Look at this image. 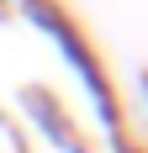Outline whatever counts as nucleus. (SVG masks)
<instances>
[{
  "instance_id": "7ed1b4c3",
  "label": "nucleus",
  "mask_w": 148,
  "mask_h": 153,
  "mask_svg": "<svg viewBox=\"0 0 148 153\" xmlns=\"http://www.w3.org/2000/svg\"><path fill=\"white\" fill-rule=\"evenodd\" d=\"M101 153H148V143H143V137H132V132H122V137H106V143H101Z\"/></svg>"
},
{
  "instance_id": "f257e3e1",
  "label": "nucleus",
  "mask_w": 148,
  "mask_h": 153,
  "mask_svg": "<svg viewBox=\"0 0 148 153\" xmlns=\"http://www.w3.org/2000/svg\"><path fill=\"white\" fill-rule=\"evenodd\" d=\"M11 5L27 16L37 32H43L48 42H53V53H58V58L69 63V74L79 79L85 106H90V116H95V127H101V143H106V137H122V132H127L122 90H117V79H111V69L101 63L95 42L85 37V27H79V21L64 11L58 0H11Z\"/></svg>"
},
{
  "instance_id": "f03ea898",
  "label": "nucleus",
  "mask_w": 148,
  "mask_h": 153,
  "mask_svg": "<svg viewBox=\"0 0 148 153\" xmlns=\"http://www.w3.org/2000/svg\"><path fill=\"white\" fill-rule=\"evenodd\" d=\"M132 100H138V116L148 122V63L132 69Z\"/></svg>"
}]
</instances>
